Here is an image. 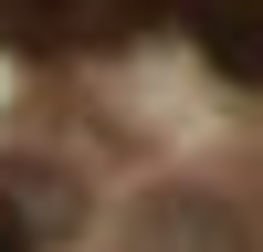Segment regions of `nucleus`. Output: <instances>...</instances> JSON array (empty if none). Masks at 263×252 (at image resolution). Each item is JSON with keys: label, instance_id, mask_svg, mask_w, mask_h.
<instances>
[{"label": "nucleus", "instance_id": "nucleus-4", "mask_svg": "<svg viewBox=\"0 0 263 252\" xmlns=\"http://www.w3.org/2000/svg\"><path fill=\"white\" fill-rule=\"evenodd\" d=\"M0 252H32V231H21V210L0 200Z\"/></svg>", "mask_w": 263, "mask_h": 252}, {"label": "nucleus", "instance_id": "nucleus-1", "mask_svg": "<svg viewBox=\"0 0 263 252\" xmlns=\"http://www.w3.org/2000/svg\"><path fill=\"white\" fill-rule=\"evenodd\" d=\"M158 21L168 0H0V42H21V53H116Z\"/></svg>", "mask_w": 263, "mask_h": 252}, {"label": "nucleus", "instance_id": "nucleus-3", "mask_svg": "<svg viewBox=\"0 0 263 252\" xmlns=\"http://www.w3.org/2000/svg\"><path fill=\"white\" fill-rule=\"evenodd\" d=\"M190 32L232 84H263V0H190Z\"/></svg>", "mask_w": 263, "mask_h": 252}, {"label": "nucleus", "instance_id": "nucleus-2", "mask_svg": "<svg viewBox=\"0 0 263 252\" xmlns=\"http://www.w3.org/2000/svg\"><path fill=\"white\" fill-rule=\"evenodd\" d=\"M137 252H242V231H232V210L211 189H158L137 221Z\"/></svg>", "mask_w": 263, "mask_h": 252}]
</instances>
